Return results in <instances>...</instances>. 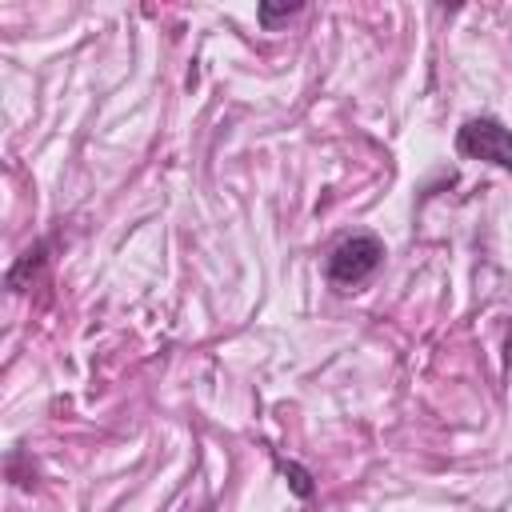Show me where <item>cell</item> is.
I'll list each match as a JSON object with an SVG mask.
<instances>
[{"label":"cell","mask_w":512,"mask_h":512,"mask_svg":"<svg viewBox=\"0 0 512 512\" xmlns=\"http://www.w3.org/2000/svg\"><path fill=\"white\" fill-rule=\"evenodd\" d=\"M380 260H384V244L376 236H352L328 256V280L336 288H352V284L368 280L380 268Z\"/></svg>","instance_id":"1"},{"label":"cell","mask_w":512,"mask_h":512,"mask_svg":"<svg viewBox=\"0 0 512 512\" xmlns=\"http://www.w3.org/2000/svg\"><path fill=\"white\" fill-rule=\"evenodd\" d=\"M456 148H460L464 156H472V160H488V164L512 172V132H508L500 120H488V116L468 120V124L456 132Z\"/></svg>","instance_id":"2"},{"label":"cell","mask_w":512,"mask_h":512,"mask_svg":"<svg viewBox=\"0 0 512 512\" xmlns=\"http://www.w3.org/2000/svg\"><path fill=\"white\" fill-rule=\"evenodd\" d=\"M40 264H44V248L36 244V252L28 248V252L20 256V264H16L12 272H8V288H16V292H20V288H24V280H28V276H32V272H36Z\"/></svg>","instance_id":"3"},{"label":"cell","mask_w":512,"mask_h":512,"mask_svg":"<svg viewBox=\"0 0 512 512\" xmlns=\"http://www.w3.org/2000/svg\"><path fill=\"white\" fill-rule=\"evenodd\" d=\"M280 468H284V476H288V484H292V492H296V496H312V476H308L300 464L284 460Z\"/></svg>","instance_id":"4"},{"label":"cell","mask_w":512,"mask_h":512,"mask_svg":"<svg viewBox=\"0 0 512 512\" xmlns=\"http://www.w3.org/2000/svg\"><path fill=\"white\" fill-rule=\"evenodd\" d=\"M296 8H300V4H280V8H276V4H260V20H264V24H276L280 16H292Z\"/></svg>","instance_id":"5"}]
</instances>
